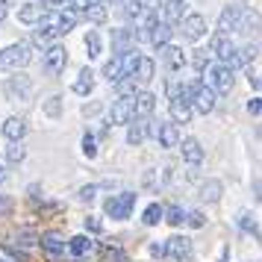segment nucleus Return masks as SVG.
Here are the masks:
<instances>
[{"label":"nucleus","mask_w":262,"mask_h":262,"mask_svg":"<svg viewBox=\"0 0 262 262\" xmlns=\"http://www.w3.org/2000/svg\"><path fill=\"white\" fill-rule=\"evenodd\" d=\"M74 24H77V15H71V12H62V9L45 12V18L38 21V30L33 33V41H36V45H48V41H53L56 36L71 33Z\"/></svg>","instance_id":"f257e3e1"},{"label":"nucleus","mask_w":262,"mask_h":262,"mask_svg":"<svg viewBox=\"0 0 262 262\" xmlns=\"http://www.w3.org/2000/svg\"><path fill=\"white\" fill-rule=\"evenodd\" d=\"M33 59V48L27 41H15L0 50V71H18Z\"/></svg>","instance_id":"f03ea898"},{"label":"nucleus","mask_w":262,"mask_h":262,"mask_svg":"<svg viewBox=\"0 0 262 262\" xmlns=\"http://www.w3.org/2000/svg\"><path fill=\"white\" fill-rule=\"evenodd\" d=\"M189 103H191V109H198V112H203V115H209L215 109V100H218V95H215L209 85L203 83V80H191L189 85Z\"/></svg>","instance_id":"7ed1b4c3"},{"label":"nucleus","mask_w":262,"mask_h":262,"mask_svg":"<svg viewBox=\"0 0 262 262\" xmlns=\"http://www.w3.org/2000/svg\"><path fill=\"white\" fill-rule=\"evenodd\" d=\"M133 206H136V191L112 194V198H106V203H103L106 215L109 218H115V221H127V218L133 215Z\"/></svg>","instance_id":"20e7f679"},{"label":"nucleus","mask_w":262,"mask_h":262,"mask_svg":"<svg viewBox=\"0 0 262 262\" xmlns=\"http://www.w3.org/2000/svg\"><path fill=\"white\" fill-rule=\"evenodd\" d=\"M168 112H171V121L174 124H189V118H191V103H189V89L183 85L174 97H168Z\"/></svg>","instance_id":"39448f33"},{"label":"nucleus","mask_w":262,"mask_h":262,"mask_svg":"<svg viewBox=\"0 0 262 262\" xmlns=\"http://www.w3.org/2000/svg\"><path fill=\"white\" fill-rule=\"evenodd\" d=\"M233 83H236V77H233V71L227 68L224 62H218V65L209 68V89H212L215 95H230Z\"/></svg>","instance_id":"423d86ee"},{"label":"nucleus","mask_w":262,"mask_h":262,"mask_svg":"<svg viewBox=\"0 0 262 262\" xmlns=\"http://www.w3.org/2000/svg\"><path fill=\"white\" fill-rule=\"evenodd\" d=\"M236 33H242V36L248 38H256L262 33V12L259 9H242V15H238V24H236Z\"/></svg>","instance_id":"0eeeda50"},{"label":"nucleus","mask_w":262,"mask_h":262,"mask_svg":"<svg viewBox=\"0 0 262 262\" xmlns=\"http://www.w3.org/2000/svg\"><path fill=\"white\" fill-rule=\"evenodd\" d=\"M41 62H45V71L56 77V74H62L65 71V65H68V50L62 48V45H50V48L45 50Z\"/></svg>","instance_id":"6e6552de"},{"label":"nucleus","mask_w":262,"mask_h":262,"mask_svg":"<svg viewBox=\"0 0 262 262\" xmlns=\"http://www.w3.org/2000/svg\"><path fill=\"white\" fill-rule=\"evenodd\" d=\"M245 9V3H230L221 9L218 15V30L215 33H221V36H230V33H236V24H238V15Z\"/></svg>","instance_id":"1a4fd4ad"},{"label":"nucleus","mask_w":262,"mask_h":262,"mask_svg":"<svg viewBox=\"0 0 262 262\" xmlns=\"http://www.w3.org/2000/svg\"><path fill=\"white\" fill-rule=\"evenodd\" d=\"M256 53H259V48H256V41H248V45H242V48H236L233 53H230V59L224 62L230 71H236V68H245V65H250V62L256 59Z\"/></svg>","instance_id":"9d476101"},{"label":"nucleus","mask_w":262,"mask_h":262,"mask_svg":"<svg viewBox=\"0 0 262 262\" xmlns=\"http://www.w3.org/2000/svg\"><path fill=\"white\" fill-rule=\"evenodd\" d=\"M206 36V18L201 12H191L183 18V38H189V41H201Z\"/></svg>","instance_id":"9b49d317"},{"label":"nucleus","mask_w":262,"mask_h":262,"mask_svg":"<svg viewBox=\"0 0 262 262\" xmlns=\"http://www.w3.org/2000/svg\"><path fill=\"white\" fill-rule=\"evenodd\" d=\"M38 245L45 248V253H48L50 259H59L62 253L68 250V242H65V236H59V233H41V236H38Z\"/></svg>","instance_id":"f8f14e48"},{"label":"nucleus","mask_w":262,"mask_h":262,"mask_svg":"<svg viewBox=\"0 0 262 262\" xmlns=\"http://www.w3.org/2000/svg\"><path fill=\"white\" fill-rule=\"evenodd\" d=\"M156 142L159 147H180V130L174 121H159V127H156Z\"/></svg>","instance_id":"ddd939ff"},{"label":"nucleus","mask_w":262,"mask_h":262,"mask_svg":"<svg viewBox=\"0 0 262 262\" xmlns=\"http://www.w3.org/2000/svg\"><path fill=\"white\" fill-rule=\"evenodd\" d=\"M133 97H118L112 103V109H109V124H130L133 121Z\"/></svg>","instance_id":"4468645a"},{"label":"nucleus","mask_w":262,"mask_h":262,"mask_svg":"<svg viewBox=\"0 0 262 262\" xmlns=\"http://www.w3.org/2000/svg\"><path fill=\"white\" fill-rule=\"evenodd\" d=\"M165 253L171 256V259H177V262L189 259V256H191V238H189V236H174V238H168V242H165Z\"/></svg>","instance_id":"2eb2a0df"},{"label":"nucleus","mask_w":262,"mask_h":262,"mask_svg":"<svg viewBox=\"0 0 262 262\" xmlns=\"http://www.w3.org/2000/svg\"><path fill=\"white\" fill-rule=\"evenodd\" d=\"M139 45V38H136V30H127V27H121L112 33V48H115V56L121 53H127V50H136Z\"/></svg>","instance_id":"dca6fc26"},{"label":"nucleus","mask_w":262,"mask_h":262,"mask_svg":"<svg viewBox=\"0 0 262 262\" xmlns=\"http://www.w3.org/2000/svg\"><path fill=\"white\" fill-rule=\"evenodd\" d=\"M206 50H209V56H218L221 62H227V59H230V53L236 50V45L230 41V36H221V33H215V36L209 38Z\"/></svg>","instance_id":"f3484780"},{"label":"nucleus","mask_w":262,"mask_h":262,"mask_svg":"<svg viewBox=\"0 0 262 262\" xmlns=\"http://www.w3.org/2000/svg\"><path fill=\"white\" fill-rule=\"evenodd\" d=\"M30 92H33V83H30L27 74H18V77H12L6 83V97H12V100H27Z\"/></svg>","instance_id":"a211bd4d"},{"label":"nucleus","mask_w":262,"mask_h":262,"mask_svg":"<svg viewBox=\"0 0 262 262\" xmlns=\"http://www.w3.org/2000/svg\"><path fill=\"white\" fill-rule=\"evenodd\" d=\"M156 106V97L150 92H136L133 97V118H150Z\"/></svg>","instance_id":"6ab92c4d"},{"label":"nucleus","mask_w":262,"mask_h":262,"mask_svg":"<svg viewBox=\"0 0 262 262\" xmlns=\"http://www.w3.org/2000/svg\"><path fill=\"white\" fill-rule=\"evenodd\" d=\"M159 56H162V62H165V68H171V71H180V68L186 65V53H183V48H177V45L159 48Z\"/></svg>","instance_id":"aec40b11"},{"label":"nucleus","mask_w":262,"mask_h":262,"mask_svg":"<svg viewBox=\"0 0 262 262\" xmlns=\"http://www.w3.org/2000/svg\"><path fill=\"white\" fill-rule=\"evenodd\" d=\"M3 136L9 139V142H21L27 136V118H21V115H12V118L3 121Z\"/></svg>","instance_id":"412c9836"},{"label":"nucleus","mask_w":262,"mask_h":262,"mask_svg":"<svg viewBox=\"0 0 262 262\" xmlns=\"http://www.w3.org/2000/svg\"><path fill=\"white\" fill-rule=\"evenodd\" d=\"M127 127H130V130H127V144L139 147V144L147 139V118H133Z\"/></svg>","instance_id":"4be33fe9"},{"label":"nucleus","mask_w":262,"mask_h":262,"mask_svg":"<svg viewBox=\"0 0 262 262\" xmlns=\"http://www.w3.org/2000/svg\"><path fill=\"white\" fill-rule=\"evenodd\" d=\"M183 6H186V0H165L162 3V21L168 27H174L177 21H183Z\"/></svg>","instance_id":"5701e85b"},{"label":"nucleus","mask_w":262,"mask_h":262,"mask_svg":"<svg viewBox=\"0 0 262 262\" xmlns=\"http://www.w3.org/2000/svg\"><path fill=\"white\" fill-rule=\"evenodd\" d=\"M154 59H147V56H142L139 59V65H136V71H133V80H136V85H147L150 80H154Z\"/></svg>","instance_id":"b1692460"},{"label":"nucleus","mask_w":262,"mask_h":262,"mask_svg":"<svg viewBox=\"0 0 262 262\" xmlns=\"http://www.w3.org/2000/svg\"><path fill=\"white\" fill-rule=\"evenodd\" d=\"M183 159L189 165H201L203 162V147L198 139H183Z\"/></svg>","instance_id":"393cba45"},{"label":"nucleus","mask_w":262,"mask_h":262,"mask_svg":"<svg viewBox=\"0 0 262 262\" xmlns=\"http://www.w3.org/2000/svg\"><path fill=\"white\" fill-rule=\"evenodd\" d=\"M92 89H95V71L83 68V71L77 74V80H74V92L80 97H85V95H92Z\"/></svg>","instance_id":"a878e982"},{"label":"nucleus","mask_w":262,"mask_h":262,"mask_svg":"<svg viewBox=\"0 0 262 262\" xmlns=\"http://www.w3.org/2000/svg\"><path fill=\"white\" fill-rule=\"evenodd\" d=\"M171 27L165 24V21H156L154 27H150V33H147V38H150V45H156V48H165L168 38H171Z\"/></svg>","instance_id":"bb28decb"},{"label":"nucleus","mask_w":262,"mask_h":262,"mask_svg":"<svg viewBox=\"0 0 262 262\" xmlns=\"http://www.w3.org/2000/svg\"><path fill=\"white\" fill-rule=\"evenodd\" d=\"M45 18V9L38 6V3H24L21 9H18V21L21 24H38Z\"/></svg>","instance_id":"cd10ccee"},{"label":"nucleus","mask_w":262,"mask_h":262,"mask_svg":"<svg viewBox=\"0 0 262 262\" xmlns=\"http://www.w3.org/2000/svg\"><path fill=\"white\" fill-rule=\"evenodd\" d=\"M221 191H224V186H221V180H206L201 186V198L206 203H215L218 198H221Z\"/></svg>","instance_id":"c85d7f7f"},{"label":"nucleus","mask_w":262,"mask_h":262,"mask_svg":"<svg viewBox=\"0 0 262 262\" xmlns=\"http://www.w3.org/2000/svg\"><path fill=\"white\" fill-rule=\"evenodd\" d=\"M92 248H95V242H92L89 236H74V238H68V250H71L74 256H85Z\"/></svg>","instance_id":"c756f323"},{"label":"nucleus","mask_w":262,"mask_h":262,"mask_svg":"<svg viewBox=\"0 0 262 262\" xmlns=\"http://www.w3.org/2000/svg\"><path fill=\"white\" fill-rule=\"evenodd\" d=\"M103 77H106L109 83H118L121 77H124V71H121V56H115V53H112V59L103 65Z\"/></svg>","instance_id":"7c9ffc66"},{"label":"nucleus","mask_w":262,"mask_h":262,"mask_svg":"<svg viewBox=\"0 0 262 262\" xmlns=\"http://www.w3.org/2000/svg\"><path fill=\"white\" fill-rule=\"evenodd\" d=\"M162 218H165V221H168L171 227H180L183 221H186V212H183V209H180L177 203H174V206H168V209H162Z\"/></svg>","instance_id":"2f4dec72"},{"label":"nucleus","mask_w":262,"mask_h":262,"mask_svg":"<svg viewBox=\"0 0 262 262\" xmlns=\"http://www.w3.org/2000/svg\"><path fill=\"white\" fill-rule=\"evenodd\" d=\"M85 50H89V59H97L100 56V36H97L95 30L85 33Z\"/></svg>","instance_id":"473e14b6"},{"label":"nucleus","mask_w":262,"mask_h":262,"mask_svg":"<svg viewBox=\"0 0 262 262\" xmlns=\"http://www.w3.org/2000/svg\"><path fill=\"white\" fill-rule=\"evenodd\" d=\"M92 6V0H62V12H71V15H80Z\"/></svg>","instance_id":"72a5a7b5"},{"label":"nucleus","mask_w":262,"mask_h":262,"mask_svg":"<svg viewBox=\"0 0 262 262\" xmlns=\"http://www.w3.org/2000/svg\"><path fill=\"white\" fill-rule=\"evenodd\" d=\"M85 18H89L92 24H103V21H106V9H103L100 3H95V0H92V6L85 9Z\"/></svg>","instance_id":"f704fd0d"},{"label":"nucleus","mask_w":262,"mask_h":262,"mask_svg":"<svg viewBox=\"0 0 262 262\" xmlns=\"http://www.w3.org/2000/svg\"><path fill=\"white\" fill-rule=\"evenodd\" d=\"M159 218H162V206H159V203H150V206L144 209V215H142V221H144L147 227L159 224Z\"/></svg>","instance_id":"c9c22d12"},{"label":"nucleus","mask_w":262,"mask_h":262,"mask_svg":"<svg viewBox=\"0 0 262 262\" xmlns=\"http://www.w3.org/2000/svg\"><path fill=\"white\" fill-rule=\"evenodd\" d=\"M115 89H118V97H133L136 95V80L133 77H121L115 83Z\"/></svg>","instance_id":"e433bc0d"},{"label":"nucleus","mask_w":262,"mask_h":262,"mask_svg":"<svg viewBox=\"0 0 262 262\" xmlns=\"http://www.w3.org/2000/svg\"><path fill=\"white\" fill-rule=\"evenodd\" d=\"M191 53H194V56H191V65H194V71L203 74V68H206V65H209V59H212V56H209V50H191Z\"/></svg>","instance_id":"4c0bfd02"},{"label":"nucleus","mask_w":262,"mask_h":262,"mask_svg":"<svg viewBox=\"0 0 262 262\" xmlns=\"http://www.w3.org/2000/svg\"><path fill=\"white\" fill-rule=\"evenodd\" d=\"M24 156H27V150H24V144H21V142L9 144V150H6V162H21Z\"/></svg>","instance_id":"58836bf2"},{"label":"nucleus","mask_w":262,"mask_h":262,"mask_svg":"<svg viewBox=\"0 0 262 262\" xmlns=\"http://www.w3.org/2000/svg\"><path fill=\"white\" fill-rule=\"evenodd\" d=\"M238 227H242V230H248V233H253V236H259V224H256V221H253L248 212L238 215Z\"/></svg>","instance_id":"ea45409f"},{"label":"nucleus","mask_w":262,"mask_h":262,"mask_svg":"<svg viewBox=\"0 0 262 262\" xmlns=\"http://www.w3.org/2000/svg\"><path fill=\"white\" fill-rule=\"evenodd\" d=\"M121 6H124L121 12L127 15V18H139V15H142V6H139V0H121Z\"/></svg>","instance_id":"a19ab883"},{"label":"nucleus","mask_w":262,"mask_h":262,"mask_svg":"<svg viewBox=\"0 0 262 262\" xmlns=\"http://www.w3.org/2000/svg\"><path fill=\"white\" fill-rule=\"evenodd\" d=\"M83 154L89 156V159H95V156H97V142H95V136H92V133H85V136H83Z\"/></svg>","instance_id":"79ce46f5"},{"label":"nucleus","mask_w":262,"mask_h":262,"mask_svg":"<svg viewBox=\"0 0 262 262\" xmlns=\"http://www.w3.org/2000/svg\"><path fill=\"white\" fill-rule=\"evenodd\" d=\"M186 221H189V227H194V230L206 224V218H203V212H201V209H191V212L186 215Z\"/></svg>","instance_id":"37998d69"},{"label":"nucleus","mask_w":262,"mask_h":262,"mask_svg":"<svg viewBox=\"0 0 262 262\" xmlns=\"http://www.w3.org/2000/svg\"><path fill=\"white\" fill-rule=\"evenodd\" d=\"M85 230H89V233H100V230H103V221H100L97 215H89V218H85Z\"/></svg>","instance_id":"c03bdc74"},{"label":"nucleus","mask_w":262,"mask_h":262,"mask_svg":"<svg viewBox=\"0 0 262 262\" xmlns=\"http://www.w3.org/2000/svg\"><path fill=\"white\" fill-rule=\"evenodd\" d=\"M139 6H142V12H159L162 0H139Z\"/></svg>","instance_id":"a18cd8bd"},{"label":"nucleus","mask_w":262,"mask_h":262,"mask_svg":"<svg viewBox=\"0 0 262 262\" xmlns=\"http://www.w3.org/2000/svg\"><path fill=\"white\" fill-rule=\"evenodd\" d=\"M59 100H62V97H50L48 106H45V112H48V115H59V106H62Z\"/></svg>","instance_id":"49530a36"},{"label":"nucleus","mask_w":262,"mask_h":262,"mask_svg":"<svg viewBox=\"0 0 262 262\" xmlns=\"http://www.w3.org/2000/svg\"><path fill=\"white\" fill-rule=\"evenodd\" d=\"M248 112L250 115H259L262 112V97H250L248 100Z\"/></svg>","instance_id":"de8ad7c7"},{"label":"nucleus","mask_w":262,"mask_h":262,"mask_svg":"<svg viewBox=\"0 0 262 262\" xmlns=\"http://www.w3.org/2000/svg\"><path fill=\"white\" fill-rule=\"evenodd\" d=\"M97 194V186H85V189H80V201H92Z\"/></svg>","instance_id":"09e8293b"},{"label":"nucleus","mask_w":262,"mask_h":262,"mask_svg":"<svg viewBox=\"0 0 262 262\" xmlns=\"http://www.w3.org/2000/svg\"><path fill=\"white\" fill-rule=\"evenodd\" d=\"M103 256H109V259H115V262L124 259V253H121L118 248H103Z\"/></svg>","instance_id":"8fccbe9b"},{"label":"nucleus","mask_w":262,"mask_h":262,"mask_svg":"<svg viewBox=\"0 0 262 262\" xmlns=\"http://www.w3.org/2000/svg\"><path fill=\"white\" fill-rule=\"evenodd\" d=\"M150 253H154V256H165V242H154V245H150Z\"/></svg>","instance_id":"3c124183"},{"label":"nucleus","mask_w":262,"mask_h":262,"mask_svg":"<svg viewBox=\"0 0 262 262\" xmlns=\"http://www.w3.org/2000/svg\"><path fill=\"white\" fill-rule=\"evenodd\" d=\"M253 198L262 203V180H253Z\"/></svg>","instance_id":"603ef678"},{"label":"nucleus","mask_w":262,"mask_h":262,"mask_svg":"<svg viewBox=\"0 0 262 262\" xmlns=\"http://www.w3.org/2000/svg\"><path fill=\"white\" fill-rule=\"evenodd\" d=\"M9 15V0H0V21Z\"/></svg>","instance_id":"864d4df0"},{"label":"nucleus","mask_w":262,"mask_h":262,"mask_svg":"<svg viewBox=\"0 0 262 262\" xmlns=\"http://www.w3.org/2000/svg\"><path fill=\"white\" fill-rule=\"evenodd\" d=\"M3 180H6V159L0 156V183H3Z\"/></svg>","instance_id":"5fc2aeb1"},{"label":"nucleus","mask_w":262,"mask_h":262,"mask_svg":"<svg viewBox=\"0 0 262 262\" xmlns=\"http://www.w3.org/2000/svg\"><path fill=\"white\" fill-rule=\"evenodd\" d=\"M95 3H100V6H103V9H106L109 3H112V6H115V3H118V0H95Z\"/></svg>","instance_id":"6e6d98bb"},{"label":"nucleus","mask_w":262,"mask_h":262,"mask_svg":"<svg viewBox=\"0 0 262 262\" xmlns=\"http://www.w3.org/2000/svg\"><path fill=\"white\" fill-rule=\"evenodd\" d=\"M0 262H6V259H0Z\"/></svg>","instance_id":"4d7b16f0"}]
</instances>
